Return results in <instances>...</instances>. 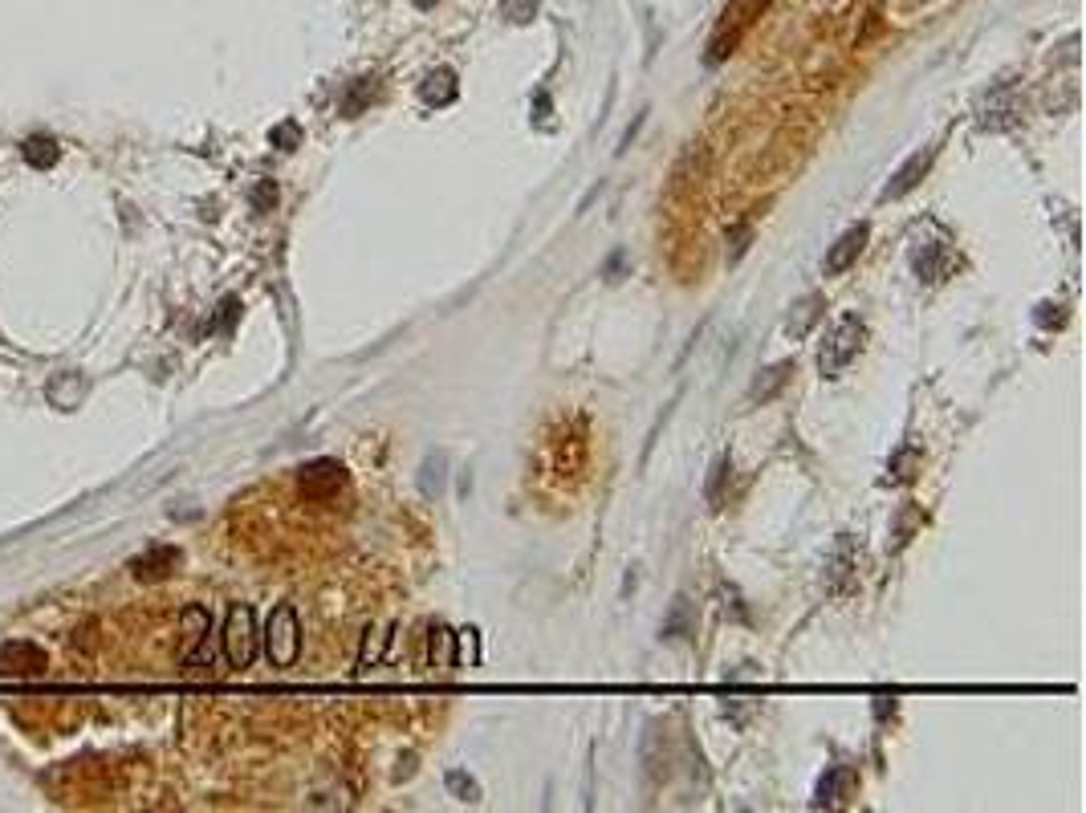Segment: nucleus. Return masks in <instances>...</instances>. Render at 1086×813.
Returning <instances> with one entry per match:
<instances>
[{
  "label": "nucleus",
  "instance_id": "25",
  "mask_svg": "<svg viewBox=\"0 0 1086 813\" xmlns=\"http://www.w3.org/2000/svg\"><path fill=\"white\" fill-rule=\"evenodd\" d=\"M269 143H273L277 151H293V147L301 143V127H297V122H281V127H273Z\"/></svg>",
  "mask_w": 1086,
  "mask_h": 813
},
{
  "label": "nucleus",
  "instance_id": "26",
  "mask_svg": "<svg viewBox=\"0 0 1086 813\" xmlns=\"http://www.w3.org/2000/svg\"><path fill=\"white\" fill-rule=\"evenodd\" d=\"M729 468H733L729 456H720L716 468H712V480H708V500H712V509L720 505V484H724V476H729Z\"/></svg>",
  "mask_w": 1086,
  "mask_h": 813
},
{
  "label": "nucleus",
  "instance_id": "21",
  "mask_svg": "<svg viewBox=\"0 0 1086 813\" xmlns=\"http://www.w3.org/2000/svg\"><path fill=\"white\" fill-rule=\"evenodd\" d=\"M480 663V635L472 627L456 631V667H476Z\"/></svg>",
  "mask_w": 1086,
  "mask_h": 813
},
{
  "label": "nucleus",
  "instance_id": "4",
  "mask_svg": "<svg viewBox=\"0 0 1086 813\" xmlns=\"http://www.w3.org/2000/svg\"><path fill=\"white\" fill-rule=\"evenodd\" d=\"M765 5H769V0H733V5L724 9V21H720V29H716V37H712V45H708V61H712V66L737 49V41H741L745 29L761 17Z\"/></svg>",
  "mask_w": 1086,
  "mask_h": 813
},
{
  "label": "nucleus",
  "instance_id": "3",
  "mask_svg": "<svg viewBox=\"0 0 1086 813\" xmlns=\"http://www.w3.org/2000/svg\"><path fill=\"white\" fill-rule=\"evenodd\" d=\"M220 643H224L228 667H249V663L257 659V618H253V606L236 602V606L228 610Z\"/></svg>",
  "mask_w": 1086,
  "mask_h": 813
},
{
  "label": "nucleus",
  "instance_id": "5",
  "mask_svg": "<svg viewBox=\"0 0 1086 813\" xmlns=\"http://www.w3.org/2000/svg\"><path fill=\"white\" fill-rule=\"evenodd\" d=\"M297 484H301V496H310V500H330V496L346 484V468H342L338 460H314V464L301 468Z\"/></svg>",
  "mask_w": 1086,
  "mask_h": 813
},
{
  "label": "nucleus",
  "instance_id": "28",
  "mask_svg": "<svg viewBox=\"0 0 1086 813\" xmlns=\"http://www.w3.org/2000/svg\"><path fill=\"white\" fill-rule=\"evenodd\" d=\"M749 240H753V228H749V224H741V228L733 232V248H729V261H741V257L749 253Z\"/></svg>",
  "mask_w": 1086,
  "mask_h": 813
},
{
  "label": "nucleus",
  "instance_id": "8",
  "mask_svg": "<svg viewBox=\"0 0 1086 813\" xmlns=\"http://www.w3.org/2000/svg\"><path fill=\"white\" fill-rule=\"evenodd\" d=\"M45 667H49V659L33 643H5L0 647V675H41Z\"/></svg>",
  "mask_w": 1086,
  "mask_h": 813
},
{
  "label": "nucleus",
  "instance_id": "17",
  "mask_svg": "<svg viewBox=\"0 0 1086 813\" xmlns=\"http://www.w3.org/2000/svg\"><path fill=\"white\" fill-rule=\"evenodd\" d=\"M794 309H798V314L790 318V326H786V330H790L794 338H806V334H810V326H814V322H818V314H822V297H818V293H810V297H806V301H798Z\"/></svg>",
  "mask_w": 1086,
  "mask_h": 813
},
{
  "label": "nucleus",
  "instance_id": "7",
  "mask_svg": "<svg viewBox=\"0 0 1086 813\" xmlns=\"http://www.w3.org/2000/svg\"><path fill=\"white\" fill-rule=\"evenodd\" d=\"M932 159H936V147H924V151H916L908 163H903L895 175H891V183L883 187V200H899V196H908L912 187H920V179L928 175V167H932Z\"/></svg>",
  "mask_w": 1086,
  "mask_h": 813
},
{
  "label": "nucleus",
  "instance_id": "6",
  "mask_svg": "<svg viewBox=\"0 0 1086 813\" xmlns=\"http://www.w3.org/2000/svg\"><path fill=\"white\" fill-rule=\"evenodd\" d=\"M867 240H871V228L867 224H855V228H847L842 232L834 244H830V253H826V277H838V273H847L855 261H859V253L867 248Z\"/></svg>",
  "mask_w": 1086,
  "mask_h": 813
},
{
  "label": "nucleus",
  "instance_id": "19",
  "mask_svg": "<svg viewBox=\"0 0 1086 813\" xmlns=\"http://www.w3.org/2000/svg\"><path fill=\"white\" fill-rule=\"evenodd\" d=\"M175 561H179L175 549H155V553H147V557L135 561V574H139V578H163L167 566H175Z\"/></svg>",
  "mask_w": 1086,
  "mask_h": 813
},
{
  "label": "nucleus",
  "instance_id": "29",
  "mask_svg": "<svg viewBox=\"0 0 1086 813\" xmlns=\"http://www.w3.org/2000/svg\"><path fill=\"white\" fill-rule=\"evenodd\" d=\"M253 204H257L261 212H265V208H273V204H277V187H273V183H261V187H257V196H253Z\"/></svg>",
  "mask_w": 1086,
  "mask_h": 813
},
{
  "label": "nucleus",
  "instance_id": "30",
  "mask_svg": "<svg viewBox=\"0 0 1086 813\" xmlns=\"http://www.w3.org/2000/svg\"><path fill=\"white\" fill-rule=\"evenodd\" d=\"M533 118H550V98L546 94H537V114Z\"/></svg>",
  "mask_w": 1086,
  "mask_h": 813
},
{
  "label": "nucleus",
  "instance_id": "12",
  "mask_svg": "<svg viewBox=\"0 0 1086 813\" xmlns=\"http://www.w3.org/2000/svg\"><path fill=\"white\" fill-rule=\"evenodd\" d=\"M790 374H794V362H777V366L761 370V379L749 387V399H753V403H757V399H761V403H765V399H773L781 387L790 383Z\"/></svg>",
  "mask_w": 1086,
  "mask_h": 813
},
{
  "label": "nucleus",
  "instance_id": "10",
  "mask_svg": "<svg viewBox=\"0 0 1086 813\" xmlns=\"http://www.w3.org/2000/svg\"><path fill=\"white\" fill-rule=\"evenodd\" d=\"M208 627H212V618H208V610L204 606H188L184 614H179V635H184V647H179V659H192L200 647H204V639H208Z\"/></svg>",
  "mask_w": 1086,
  "mask_h": 813
},
{
  "label": "nucleus",
  "instance_id": "15",
  "mask_svg": "<svg viewBox=\"0 0 1086 813\" xmlns=\"http://www.w3.org/2000/svg\"><path fill=\"white\" fill-rule=\"evenodd\" d=\"M387 643H391V627H367V639H362V651H358V671L375 667L383 659Z\"/></svg>",
  "mask_w": 1086,
  "mask_h": 813
},
{
  "label": "nucleus",
  "instance_id": "11",
  "mask_svg": "<svg viewBox=\"0 0 1086 813\" xmlns=\"http://www.w3.org/2000/svg\"><path fill=\"white\" fill-rule=\"evenodd\" d=\"M855 789V773L851 769H830L822 781H818V805H838V801H847V793Z\"/></svg>",
  "mask_w": 1086,
  "mask_h": 813
},
{
  "label": "nucleus",
  "instance_id": "27",
  "mask_svg": "<svg viewBox=\"0 0 1086 813\" xmlns=\"http://www.w3.org/2000/svg\"><path fill=\"white\" fill-rule=\"evenodd\" d=\"M448 789L460 797V801H476L480 797V789H476V781H468L464 773H448Z\"/></svg>",
  "mask_w": 1086,
  "mask_h": 813
},
{
  "label": "nucleus",
  "instance_id": "13",
  "mask_svg": "<svg viewBox=\"0 0 1086 813\" xmlns=\"http://www.w3.org/2000/svg\"><path fill=\"white\" fill-rule=\"evenodd\" d=\"M419 98H424L428 106H448L456 98V74L452 70H436L424 78V86H419Z\"/></svg>",
  "mask_w": 1086,
  "mask_h": 813
},
{
  "label": "nucleus",
  "instance_id": "24",
  "mask_svg": "<svg viewBox=\"0 0 1086 813\" xmlns=\"http://www.w3.org/2000/svg\"><path fill=\"white\" fill-rule=\"evenodd\" d=\"M924 525V517H920V509H903V517H899V525H895V549H903L912 541V533Z\"/></svg>",
  "mask_w": 1086,
  "mask_h": 813
},
{
  "label": "nucleus",
  "instance_id": "22",
  "mask_svg": "<svg viewBox=\"0 0 1086 813\" xmlns=\"http://www.w3.org/2000/svg\"><path fill=\"white\" fill-rule=\"evenodd\" d=\"M371 98H375V78H358V86H354V90L342 98V114H346V118H354V114H358L362 106H367Z\"/></svg>",
  "mask_w": 1086,
  "mask_h": 813
},
{
  "label": "nucleus",
  "instance_id": "18",
  "mask_svg": "<svg viewBox=\"0 0 1086 813\" xmlns=\"http://www.w3.org/2000/svg\"><path fill=\"white\" fill-rule=\"evenodd\" d=\"M25 159L33 167H53L57 159H62V147H57L49 135H37V139H25Z\"/></svg>",
  "mask_w": 1086,
  "mask_h": 813
},
{
  "label": "nucleus",
  "instance_id": "2",
  "mask_svg": "<svg viewBox=\"0 0 1086 813\" xmlns=\"http://www.w3.org/2000/svg\"><path fill=\"white\" fill-rule=\"evenodd\" d=\"M265 655L273 667H293L301 655V622L289 602L273 606V614L265 622Z\"/></svg>",
  "mask_w": 1086,
  "mask_h": 813
},
{
  "label": "nucleus",
  "instance_id": "14",
  "mask_svg": "<svg viewBox=\"0 0 1086 813\" xmlns=\"http://www.w3.org/2000/svg\"><path fill=\"white\" fill-rule=\"evenodd\" d=\"M920 464H924V456H920V448H899L895 456H891V468H887V480H895V484H912L916 480V472H920Z\"/></svg>",
  "mask_w": 1086,
  "mask_h": 813
},
{
  "label": "nucleus",
  "instance_id": "16",
  "mask_svg": "<svg viewBox=\"0 0 1086 813\" xmlns=\"http://www.w3.org/2000/svg\"><path fill=\"white\" fill-rule=\"evenodd\" d=\"M432 667L436 671H452L456 667V631H448V627L432 631Z\"/></svg>",
  "mask_w": 1086,
  "mask_h": 813
},
{
  "label": "nucleus",
  "instance_id": "1",
  "mask_svg": "<svg viewBox=\"0 0 1086 813\" xmlns=\"http://www.w3.org/2000/svg\"><path fill=\"white\" fill-rule=\"evenodd\" d=\"M863 338H867V326H863L855 314L838 318L834 330L826 334L822 350H818V370H822V379H838V374L855 362V354L863 350Z\"/></svg>",
  "mask_w": 1086,
  "mask_h": 813
},
{
  "label": "nucleus",
  "instance_id": "31",
  "mask_svg": "<svg viewBox=\"0 0 1086 813\" xmlns=\"http://www.w3.org/2000/svg\"><path fill=\"white\" fill-rule=\"evenodd\" d=\"M415 5H419V9H432V5H436V0H415Z\"/></svg>",
  "mask_w": 1086,
  "mask_h": 813
},
{
  "label": "nucleus",
  "instance_id": "9",
  "mask_svg": "<svg viewBox=\"0 0 1086 813\" xmlns=\"http://www.w3.org/2000/svg\"><path fill=\"white\" fill-rule=\"evenodd\" d=\"M912 269H916L920 281H940V277L952 269V248H948L944 240H928L924 248H916Z\"/></svg>",
  "mask_w": 1086,
  "mask_h": 813
},
{
  "label": "nucleus",
  "instance_id": "23",
  "mask_svg": "<svg viewBox=\"0 0 1086 813\" xmlns=\"http://www.w3.org/2000/svg\"><path fill=\"white\" fill-rule=\"evenodd\" d=\"M424 496H440L444 492V456H432L428 464H424Z\"/></svg>",
  "mask_w": 1086,
  "mask_h": 813
},
{
  "label": "nucleus",
  "instance_id": "20",
  "mask_svg": "<svg viewBox=\"0 0 1086 813\" xmlns=\"http://www.w3.org/2000/svg\"><path fill=\"white\" fill-rule=\"evenodd\" d=\"M696 631V622L688 618V598H676L672 606V618L663 622V639H688Z\"/></svg>",
  "mask_w": 1086,
  "mask_h": 813
}]
</instances>
